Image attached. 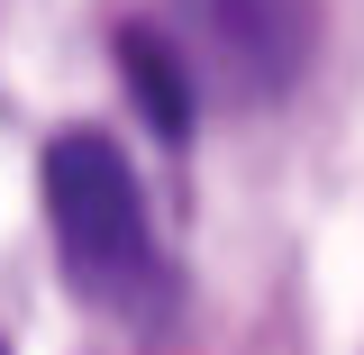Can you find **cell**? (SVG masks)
Segmentation results:
<instances>
[{
	"label": "cell",
	"mask_w": 364,
	"mask_h": 355,
	"mask_svg": "<svg viewBox=\"0 0 364 355\" xmlns=\"http://www.w3.org/2000/svg\"><path fill=\"white\" fill-rule=\"evenodd\" d=\"M46 228H55L64 282L82 292L91 310L155 319V301H164V265H155L146 191H136V164L119 155V137L73 128V137L46 146Z\"/></svg>",
	"instance_id": "obj_1"
},
{
	"label": "cell",
	"mask_w": 364,
	"mask_h": 355,
	"mask_svg": "<svg viewBox=\"0 0 364 355\" xmlns=\"http://www.w3.org/2000/svg\"><path fill=\"white\" fill-rule=\"evenodd\" d=\"M119 73H128L136 110H146V119H155V128L182 146V137H191V83H182L173 46L155 37V28H119Z\"/></svg>",
	"instance_id": "obj_3"
},
{
	"label": "cell",
	"mask_w": 364,
	"mask_h": 355,
	"mask_svg": "<svg viewBox=\"0 0 364 355\" xmlns=\"http://www.w3.org/2000/svg\"><path fill=\"white\" fill-rule=\"evenodd\" d=\"M182 18H191L210 73L237 100H282V91L310 73L318 0H182Z\"/></svg>",
	"instance_id": "obj_2"
}]
</instances>
